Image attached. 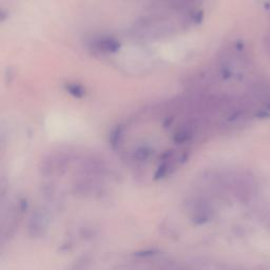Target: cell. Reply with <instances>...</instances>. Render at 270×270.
<instances>
[{
	"mask_svg": "<svg viewBox=\"0 0 270 270\" xmlns=\"http://www.w3.org/2000/svg\"><path fill=\"white\" fill-rule=\"evenodd\" d=\"M91 261L90 255H82L77 261H75L69 270H87L91 264Z\"/></svg>",
	"mask_w": 270,
	"mask_h": 270,
	"instance_id": "7",
	"label": "cell"
},
{
	"mask_svg": "<svg viewBox=\"0 0 270 270\" xmlns=\"http://www.w3.org/2000/svg\"><path fill=\"white\" fill-rule=\"evenodd\" d=\"M27 209V203L23 200H16L8 206V210L4 213L2 226V239L10 238L14 235L16 228L19 225L24 210Z\"/></svg>",
	"mask_w": 270,
	"mask_h": 270,
	"instance_id": "3",
	"label": "cell"
},
{
	"mask_svg": "<svg viewBox=\"0 0 270 270\" xmlns=\"http://www.w3.org/2000/svg\"><path fill=\"white\" fill-rule=\"evenodd\" d=\"M225 189L230 191L242 203L250 202L255 195V182L249 175H239L230 181H225Z\"/></svg>",
	"mask_w": 270,
	"mask_h": 270,
	"instance_id": "2",
	"label": "cell"
},
{
	"mask_svg": "<svg viewBox=\"0 0 270 270\" xmlns=\"http://www.w3.org/2000/svg\"><path fill=\"white\" fill-rule=\"evenodd\" d=\"M187 209L192 222L196 225H202L212 219L214 209L210 199L207 194H195L187 202Z\"/></svg>",
	"mask_w": 270,
	"mask_h": 270,
	"instance_id": "1",
	"label": "cell"
},
{
	"mask_svg": "<svg viewBox=\"0 0 270 270\" xmlns=\"http://www.w3.org/2000/svg\"><path fill=\"white\" fill-rule=\"evenodd\" d=\"M97 48L106 53H115L119 49V42L113 38H104L97 42Z\"/></svg>",
	"mask_w": 270,
	"mask_h": 270,
	"instance_id": "6",
	"label": "cell"
},
{
	"mask_svg": "<svg viewBox=\"0 0 270 270\" xmlns=\"http://www.w3.org/2000/svg\"><path fill=\"white\" fill-rule=\"evenodd\" d=\"M69 164L68 158L64 155H56L47 158L41 164L40 171L44 176H53L63 173Z\"/></svg>",
	"mask_w": 270,
	"mask_h": 270,
	"instance_id": "5",
	"label": "cell"
},
{
	"mask_svg": "<svg viewBox=\"0 0 270 270\" xmlns=\"http://www.w3.org/2000/svg\"><path fill=\"white\" fill-rule=\"evenodd\" d=\"M149 156H150V151L147 148H140L137 151V153H135V157H137L138 161H146Z\"/></svg>",
	"mask_w": 270,
	"mask_h": 270,
	"instance_id": "9",
	"label": "cell"
},
{
	"mask_svg": "<svg viewBox=\"0 0 270 270\" xmlns=\"http://www.w3.org/2000/svg\"><path fill=\"white\" fill-rule=\"evenodd\" d=\"M67 92H69L70 95L76 98H82L85 95V90L83 87H81L78 83H69L66 87Z\"/></svg>",
	"mask_w": 270,
	"mask_h": 270,
	"instance_id": "8",
	"label": "cell"
},
{
	"mask_svg": "<svg viewBox=\"0 0 270 270\" xmlns=\"http://www.w3.org/2000/svg\"><path fill=\"white\" fill-rule=\"evenodd\" d=\"M49 225H50V215L42 208H38L29 216L27 223L28 235L34 239L41 238L47 233Z\"/></svg>",
	"mask_w": 270,
	"mask_h": 270,
	"instance_id": "4",
	"label": "cell"
}]
</instances>
